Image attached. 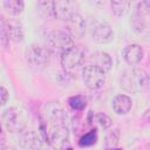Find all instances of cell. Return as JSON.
I'll list each match as a JSON object with an SVG mask.
<instances>
[{
    "label": "cell",
    "mask_w": 150,
    "mask_h": 150,
    "mask_svg": "<svg viewBox=\"0 0 150 150\" xmlns=\"http://www.w3.org/2000/svg\"><path fill=\"white\" fill-rule=\"evenodd\" d=\"M41 134L45 142L56 150H64L69 143V129L67 124L41 123Z\"/></svg>",
    "instance_id": "cell-1"
},
{
    "label": "cell",
    "mask_w": 150,
    "mask_h": 150,
    "mask_svg": "<svg viewBox=\"0 0 150 150\" xmlns=\"http://www.w3.org/2000/svg\"><path fill=\"white\" fill-rule=\"evenodd\" d=\"M2 121L6 129L11 132L22 131L28 122V112L20 105H13L6 109L2 114Z\"/></svg>",
    "instance_id": "cell-2"
},
{
    "label": "cell",
    "mask_w": 150,
    "mask_h": 150,
    "mask_svg": "<svg viewBox=\"0 0 150 150\" xmlns=\"http://www.w3.org/2000/svg\"><path fill=\"white\" fill-rule=\"evenodd\" d=\"M50 52L48 48L32 45L26 49V61L27 63L35 69H42L49 64L50 61Z\"/></svg>",
    "instance_id": "cell-3"
},
{
    "label": "cell",
    "mask_w": 150,
    "mask_h": 150,
    "mask_svg": "<svg viewBox=\"0 0 150 150\" xmlns=\"http://www.w3.org/2000/svg\"><path fill=\"white\" fill-rule=\"evenodd\" d=\"M47 42H48V49L49 52L54 53H63L68 48L74 46L73 38L66 32V30H53L48 34L47 36Z\"/></svg>",
    "instance_id": "cell-4"
},
{
    "label": "cell",
    "mask_w": 150,
    "mask_h": 150,
    "mask_svg": "<svg viewBox=\"0 0 150 150\" xmlns=\"http://www.w3.org/2000/svg\"><path fill=\"white\" fill-rule=\"evenodd\" d=\"M68 116L66 110L56 102H50L43 105L42 123L46 124H67Z\"/></svg>",
    "instance_id": "cell-5"
},
{
    "label": "cell",
    "mask_w": 150,
    "mask_h": 150,
    "mask_svg": "<svg viewBox=\"0 0 150 150\" xmlns=\"http://www.w3.org/2000/svg\"><path fill=\"white\" fill-rule=\"evenodd\" d=\"M83 59H84V55L82 50L79 49L76 46H73L60 54L61 66L66 71H69V73L77 69L82 64Z\"/></svg>",
    "instance_id": "cell-6"
},
{
    "label": "cell",
    "mask_w": 150,
    "mask_h": 150,
    "mask_svg": "<svg viewBox=\"0 0 150 150\" xmlns=\"http://www.w3.org/2000/svg\"><path fill=\"white\" fill-rule=\"evenodd\" d=\"M82 77H83L84 84L93 90L102 88L105 82V73L93 64H88L83 68Z\"/></svg>",
    "instance_id": "cell-7"
},
{
    "label": "cell",
    "mask_w": 150,
    "mask_h": 150,
    "mask_svg": "<svg viewBox=\"0 0 150 150\" xmlns=\"http://www.w3.org/2000/svg\"><path fill=\"white\" fill-rule=\"evenodd\" d=\"M150 13V1H142L137 4L136 11L134 13L131 25L135 32L143 33L148 29V15Z\"/></svg>",
    "instance_id": "cell-8"
},
{
    "label": "cell",
    "mask_w": 150,
    "mask_h": 150,
    "mask_svg": "<svg viewBox=\"0 0 150 150\" xmlns=\"http://www.w3.org/2000/svg\"><path fill=\"white\" fill-rule=\"evenodd\" d=\"M77 13V4L74 1H52V18L67 21Z\"/></svg>",
    "instance_id": "cell-9"
},
{
    "label": "cell",
    "mask_w": 150,
    "mask_h": 150,
    "mask_svg": "<svg viewBox=\"0 0 150 150\" xmlns=\"http://www.w3.org/2000/svg\"><path fill=\"white\" fill-rule=\"evenodd\" d=\"M21 145L26 150H46L43 137L35 130H28L21 135Z\"/></svg>",
    "instance_id": "cell-10"
},
{
    "label": "cell",
    "mask_w": 150,
    "mask_h": 150,
    "mask_svg": "<svg viewBox=\"0 0 150 150\" xmlns=\"http://www.w3.org/2000/svg\"><path fill=\"white\" fill-rule=\"evenodd\" d=\"M71 38L81 39L86 33V21L83 16L79 13L74 14L70 19L67 20V30Z\"/></svg>",
    "instance_id": "cell-11"
},
{
    "label": "cell",
    "mask_w": 150,
    "mask_h": 150,
    "mask_svg": "<svg viewBox=\"0 0 150 150\" xmlns=\"http://www.w3.org/2000/svg\"><path fill=\"white\" fill-rule=\"evenodd\" d=\"M122 55H123L124 61L129 66H136L143 60L144 50L139 45L132 43V45H128L127 47H124Z\"/></svg>",
    "instance_id": "cell-12"
},
{
    "label": "cell",
    "mask_w": 150,
    "mask_h": 150,
    "mask_svg": "<svg viewBox=\"0 0 150 150\" xmlns=\"http://www.w3.org/2000/svg\"><path fill=\"white\" fill-rule=\"evenodd\" d=\"M91 36H93V40L97 43H108V42L112 41L115 33L110 25L102 22V23H98L97 26H95V28L93 29Z\"/></svg>",
    "instance_id": "cell-13"
},
{
    "label": "cell",
    "mask_w": 150,
    "mask_h": 150,
    "mask_svg": "<svg viewBox=\"0 0 150 150\" xmlns=\"http://www.w3.org/2000/svg\"><path fill=\"white\" fill-rule=\"evenodd\" d=\"M5 33L7 40H11L15 43L23 40V27L16 20L5 21Z\"/></svg>",
    "instance_id": "cell-14"
},
{
    "label": "cell",
    "mask_w": 150,
    "mask_h": 150,
    "mask_svg": "<svg viewBox=\"0 0 150 150\" xmlns=\"http://www.w3.org/2000/svg\"><path fill=\"white\" fill-rule=\"evenodd\" d=\"M132 107V100L125 94L116 95L112 100V109L117 115H127Z\"/></svg>",
    "instance_id": "cell-15"
},
{
    "label": "cell",
    "mask_w": 150,
    "mask_h": 150,
    "mask_svg": "<svg viewBox=\"0 0 150 150\" xmlns=\"http://www.w3.org/2000/svg\"><path fill=\"white\" fill-rule=\"evenodd\" d=\"M90 64L96 66L97 68L102 69L104 73L108 71L112 66V60L110 55L105 52H96L90 56Z\"/></svg>",
    "instance_id": "cell-16"
},
{
    "label": "cell",
    "mask_w": 150,
    "mask_h": 150,
    "mask_svg": "<svg viewBox=\"0 0 150 150\" xmlns=\"http://www.w3.org/2000/svg\"><path fill=\"white\" fill-rule=\"evenodd\" d=\"M131 74H132V77H134L136 90H141V91L146 90L148 87H149L148 73L143 68H134L131 70Z\"/></svg>",
    "instance_id": "cell-17"
},
{
    "label": "cell",
    "mask_w": 150,
    "mask_h": 150,
    "mask_svg": "<svg viewBox=\"0 0 150 150\" xmlns=\"http://www.w3.org/2000/svg\"><path fill=\"white\" fill-rule=\"evenodd\" d=\"M5 9L12 15H19L25 8V2L22 0H7L2 2Z\"/></svg>",
    "instance_id": "cell-18"
},
{
    "label": "cell",
    "mask_w": 150,
    "mask_h": 150,
    "mask_svg": "<svg viewBox=\"0 0 150 150\" xmlns=\"http://www.w3.org/2000/svg\"><path fill=\"white\" fill-rule=\"evenodd\" d=\"M111 6V11L116 16H123L125 15L130 7H131V2L130 1H124V0H120V1H111L110 2Z\"/></svg>",
    "instance_id": "cell-19"
},
{
    "label": "cell",
    "mask_w": 150,
    "mask_h": 150,
    "mask_svg": "<svg viewBox=\"0 0 150 150\" xmlns=\"http://www.w3.org/2000/svg\"><path fill=\"white\" fill-rule=\"evenodd\" d=\"M121 86L123 87L124 90H127L128 93H135L136 87H135V82H134V77L131 71H125L121 79Z\"/></svg>",
    "instance_id": "cell-20"
},
{
    "label": "cell",
    "mask_w": 150,
    "mask_h": 150,
    "mask_svg": "<svg viewBox=\"0 0 150 150\" xmlns=\"http://www.w3.org/2000/svg\"><path fill=\"white\" fill-rule=\"evenodd\" d=\"M93 122H94L95 124H97V125H98L100 128H102V129H108V128L111 127V124H112L111 118H110L108 115L103 114V112L94 114V115H93Z\"/></svg>",
    "instance_id": "cell-21"
},
{
    "label": "cell",
    "mask_w": 150,
    "mask_h": 150,
    "mask_svg": "<svg viewBox=\"0 0 150 150\" xmlns=\"http://www.w3.org/2000/svg\"><path fill=\"white\" fill-rule=\"evenodd\" d=\"M68 103H69V105H70L71 109L80 111V110H83L86 108V105H87V98L83 95H75V96L69 97Z\"/></svg>",
    "instance_id": "cell-22"
},
{
    "label": "cell",
    "mask_w": 150,
    "mask_h": 150,
    "mask_svg": "<svg viewBox=\"0 0 150 150\" xmlns=\"http://www.w3.org/2000/svg\"><path fill=\"white\" fill-rule=\"evenodd\" d=\"M96 142H97V132H96V130H90L89 132L84 134V135L80 138L79 145H80L81 148H86V146L94 145Z\"/></svg>",
    "instance_id": "cell-23"
},
{
    "label": "cell",
    "mask_w": 150,
    "mask_h": 150,
    "mask_svg": "<svg viewBox=\"0 0 150 150\" xmlns=\"http://www.w3.org/2000/svg\"><path fill=\"white\" fill-rule=\"evenodd\" d=\"M118 141H120V130L118 129H114L105 137V146H107V149L116 148V145L118 144Z\"/></svg>",
    "instance_id": "cell-24"
},
{
    "label": "cell",
    "mask_w": 150,
    "mask_h": 150,
    "mask_svg": "<svg viewBox=\"0 0 150 150\" xmlns=\"http://www.w3.org/2000/svg\"><path fill=\"white\" fill-rule=\"evenodd\" d=\"M8 97H9V95H8L7 89L5 87L0 86V105H5L8 101Z\"/></svg>",
    "instance_id": "cell-25"
},
{
    "label": "cell",
    "mask_w": 150,
    "mask_h": 150,
    "mask_svg": "<svg viewBox=\"0 0 150 150\" xmlns=\"http://www.w3.org/2000/svg\"><path fill=\"white\" fill-rule=\"evenodd\" d=\"M0 150H15V149L12 146H2V148H0Z\"/></svg>",
    "instance_id": "cell-26"
},
{
    "label": "cell",
    "mask_w": 150,
    "mask_h": 150,
    "mask_svg": "<svg viewBox=\"0 0 150 150\" xmlns=\"http://www.w3.org/2000/svg\"><path fill=\"white\" fill-rule=\"evenodd\" d=\"M107 150H121V149H117V148H111V149H107Z\"/></svg>",
    "instance_id": "cell-27"
},
{
    "label": "cell",
    "mask_w": 150,
    "mask_h": 150,
    "mask_svg": "<svg viewBox=\"0 0 150 150\" xmlns=\"http://www.w3.org/2000/svg\"><path fill=\"white\" fill-rule=\"evenodd\" d=\"M64 150H73L71 148H67V149H64Z\"/></svg>",
    "instance_id": "cell-28"
},
{
    "label": "cell",
    "mask_w": 150,
    "mask_h": 150,
    "mask_svg": "<svg viewBox=\"0 0 150 150\" xmlns=\"http://www.w3.org/2000/svg\"><path fill=\"white\" fill-rule=\"evenodd\" d=\"M1 130H2V129H1V124H0V134H1Z\"/></svg>",
    "instance_id": "cell-29"
}]
</instances>
